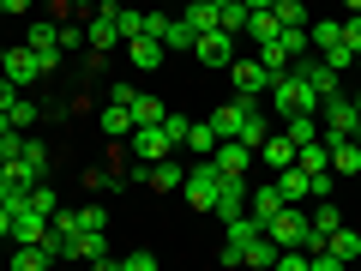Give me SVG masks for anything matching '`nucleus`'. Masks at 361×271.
<instances>
[{
	"instance_id": "nucleus-1",
	"label": "nucleus",
	"mask_w": 361,
	"mask_h": 271,
	"mask_svg": "<svg viewBox=\"0 0 361 271\" xmlns=\"http://www.w3.org/2000/svg\"><path fill=\"white\" fill-rule=\"evenodd\" d=\"M265 97L277 103V121H283V115H319V90H313L301 73L271 78V90H265Z\"/></svg>"
},
{
	"instance_id": "nucleus-2",
	"label": "nucleus",
	"mask_w": 361,
	"mask_h": 271,
	"mask_svg": "<svg viewBox=\"0 0 361 271\" xmlns=\"http://www.w3.org/2000/svg\"><path fill=\"white\" fill-rule=\"evenodd\" d=\"M217 193H223V169L211 163V157H193V163H187V181H180V199L193 211H211Z\"/></svg>"
},
{
	"instance_id": "nucleus-3",
	"label": "nucleus",
	"mask_w": 361,
	"mask_h": 271,
	"mask_svg": "<svg viewBox=\"0 0 361 271\" xmlns=\"http://www.w3.org/2000/svg\"><path fill=\"white\" fill-rule=\"evenodd\" d=\"M115 6H121V0H97V6L85 13V42H90V54H115V42H121Z\"/></svg>"
},
{
	"instance_id": "nucleus-4",
	"label": "nucleus",
	"mask_w": 361,
	"mask_h": 271,
	"mask_svg": "<svg viewBox=\"0 0 361 271\" xmlns=\"http://www.w3.org/2000/svg\"><path fill=\"white\" fill-rule=\"evenodd\" d=\"M355 127H361V115H355V103H349V90L319 97V133H325V139H349Z\"/></svg>"
},
{
	"instance_id": "nucleus-5",
	"label": "nucleus",
	"mask_w": 361,
	"mask_h": 271,
	"mask_svg": "<svg viewBox=\"0 0 361 271\" xmlns=\"http://www.w3.org/2000/svg\"><path fill=\"white\" fill-rule=\"evenodd\" d=\"M25 42L37 49L42 73H54V66L66 61V54H61V25H54V18H37V13H30V30H25Z\"/></svg>"
},
{
	"instance_id": "nucleus-6",
	"label": "nucleus",
	"mask_w": 361,
	"mask_h": 271,
	"mask_svg": "<svg viewBox=\"0 0 361 271\" xmlns=\"http://www.w3.org/2000/svg\"><path fill=\"white\" fill-rule=\"evenodd\" d=\"M307 229H313V217H307L301 205H283L277 217L265 223V235H271L277 247H301V241H307Z\"/></svg>"
},
{
	"instance_id": "nucleus-7",
	"label": "nucleus",
	"mask_w": 361,
	"mask_h": 271,
	"mask_svg": "<svg viewBox=\"0 0 361 271\" xmlns=\"http://www.w3.org/2000/svg\"><path fill=\"white\" fill-rule=\"evenodd\" d=\"M133 157H139V163H163V157H175V139H169L163 121H151V127H133Z\"/></svg>"
},
{
	"instance_id": "nucleus-8",
	"label": "nucleus",
	"mask_w": 361,
	"mask_h": 271,
	"mask_svg": "<svg viewBox=\"0 0 361 271\" xmlns=\"http://www.w3.org/2000/svg\"><path fill=\"white\" fill-rule=\"evenodd\" d=\"M193 61H205V66H229L235 61V30H199L193 37Z\"/></svg>"
},
{
	"instance_id": "nucleus-9",
	"label": "nucleus",
	"mask_w": 361,
	"mask_h": 271,
	"mask_svg": "<svg viewBox=\"0 0 361 271\" xmlns=\"http://www.w3.org/2000/svg\"><path fill=\"white\" fill-rule=\"evenodd\" d=\"M229 85L241 90V97H265V90H271V73H265V61H259V54H253V61H241V54H235V61H229Z\"/></svg>"
},
{
	"instance_id": "nucleus-10",
	"label": "nucleus",
	"mask_w": 361,
	"mask_h": 271,
	"mask_svg": "<svg viewBox=\"0 0 361 271\" xmlns=\"http://www.w3.org/2000/svg\"><path fill=\"white\" fill-rule=\"evenodd\" d=\"M289 73H301V78H307L313 90H319V97H331V90H343V73H337V66H325V61H319V54H313V49L301 54V61L289 66Z\"/></svg>"
},
{
	"instance_id": "nucleus-11",
	"label": "nucleus",
	"mask_w": 361,
	"mask_h": 271,
	"mask_svg": "<svg viewBox=\"0 0 361 271\" xmlns=\"http://www.w3.org/2000/svg\"><path fill=\"white\" fill-rule=\"evenodd\" d=\"M211 163L223 169V175H247V169L259 163V151L247 139H217V151H211Z\"/></svg>"
},
{
	"instance_id": "nucleus-12",
	"label": "nucleus",
	"mask_w": 361,
	"mask_h": 271,
	"mask_svg": "<svg viewBox=\"0 0 361 271\" xmlns=\"http://www.w3.org/2000/svg\"><path fill=\"white\" fill-rule=\"evenodd\" d=\"M0 73H6V78H13V85H37V78H42V61H37V49H30V42H18V49H6V66H0Z\"/></svg>"
},
{
	"instance_id": "nucleus-13",
	"label": "nucleus",
	"mask_w": 361,
	"mask_h": 271,
	"mask_svg": "<svg viewBox=\"0 0 361 271\" xmlns=\"http://www.w3.org/2000/svg\"><path fill=\"white\" fill-rule=\"evenodd\" d=\"M73 259H85V265H103V271H115V253H109V229H78V241H73Z\"/></svg>"
},
{
	"instance_id": "nucleus-14",
	"label": "nucleus",
	"mask_w": 361,
	"mask_h": 271,
	"mask_svg": "<svg viewBox=\"0 0 361 271\" xmlns=\"http://www.w3.org/2000/svg\"><path fill=\"white\" fill-rule=\"evenodd\" d=\"M283 205H289V199L277 193V181H265V187H247V217H253L259 229H265V223L277 217V211H283Z\"/></svg>"
},
{
	"instance_id": "nucleus-15",
	"label": "nucleus",
	"mask_w": 361,
	"mask_h": 271,
	"mask_svg": "<svg viewBox=\"0 0 361 271\" xmlns=\"http://www.w3.org/2000/svg\"><path fill=\"white\" fill-rule=\"evenodd\" d=\"M259 97H241V90H235V103H223V109H211V127H217V139H235V133H241V121H247V109H253Z\"/></svg>"
},
{
	"instance_id": "nucleus-16",
	"label": "nucleus",
	"mask_w": 361,
	"mask_h": 271,
	"mask_svg": "<svg viewBox=\"0 0 361 271\" xmlns=\"http://www.w3.org/2000/svg\"><path fill=\"white\" fill-rule=\"evenodd\" d=\"M42 235H49V211L13 205V229H6V241H42Z\"/></svg>"
},
{
	"instance_id": "nucleus-17",
	"label": "nucleus",
	"mask_w": 361,
	"mask_h": 271,
	"mask_svg": "<svg viewBox=\"0 0 361 271\" xmlns=\"http://www.w3.org/2000/svg\"><path fill=\"white\" fill-rule=\"evenodd\" d=\"M211 211H217L223 223L241 217V211H247V175H223V193H217V205H211Z\"/></svg>"
},
{
	"instance_id": "nucleus-18",
	"label": "nucleus",
	"mask_w": 361,
	"mask_h": 271,
	"mask_svg": "<svg viewBox=\"0 0 361 271\" xmlns=\"http://www.w3.org/2000/svg\"><path fill=\"white\" fill-rule=\"evenodd\" d=\"M271 181H277V193H283L289 205H313V199H307V169H301V163L277 169V175H271Z\"/></svg>"
},
{
	"instance_id": "nucleus-19",
	"label": "nucleus",
	"mask_w": 361,
	"mask_h": 271,
	"mask_svg": "<svg viewBox=\"0 0 361 271\" xmlns=\"http://www.w3.org/2000/svg\"><path fill=\"white\" fill-rule=\"evenodd\" d=\"M331 145V175H361V145H355V133L349 139H325Z\"/></svg>"
},
{
	"instance_id": "nucleus-20",
	"label": "nucleus",
	"mask_w": 361,
	"mask_h": 271,
	"mask_svg": "<svg viewBox=\"0 0 361 271\" xmlns=\"http://www.w3.org/2000/svg\"><path fill=\"white\" fill-rule=\"evenodd\" d=\"M180 18H187L193 30H217L223 25V6H217V0H180Z\"/></svg>"
},
{
	"instance_id": "nucleus-21",
	"label": "nucleus",
	"mask_w": 361,
	"mask_h": 271,
	"mask_svg": "<svg viewBox=\"0 0 361 271\" xmlns=\"http://www.w3.org/2000/svg\"><path fill=\"white\" fill-rule=\"evenodd\" d=\"M54 253L42 241H13V271H49Z\"/></svg>"
},
{
	"instance_id": "nucleus-22",
	"label": "nucleus",
	"mask_w": 361,
	"mask_h": 271,
	"mask_svg": "<svg viewBox=\"0 0 361 271\" xmlns=\"http://www.w3.org/2000/svg\"><path fill=\"white\" fill-rule=\"evenodd\" d=\"M127 49H133V66H139V73H157V66L169 61V49H163L157 37H133Z\"/></svg>"
},
{
	"instance_id": "nucleus-23",
	"label": "nucleus",
	"mask_w": 361,
	"mask_h": 271,
	"mask_svg": "<svg viewBox=\"0 0 361 271\" xmlns=\"http://www.w3.org/2000/svg\"><path fill=\"white\" fill-rule=\"evenodd\" d=\"M133 127H151V121H163L169 115V103H163V97H151V90H133Z\"/></svg>"
},
{
	"instance_id": "nucleus-24",
	"label": "nucleus",
	"mask_w": 361,
	"mask_h": 271,
	"mask_svg": "<svg viewBox=\"0 0 361 271\" xmlns=\"http://www.w3.org/2000/svg\"><path fill=\"white\" fill-rule=\"evenodd\" d=\"M180 151H187V157H211V151H217V127H211V121H193L187 139H180Z\"/></svg>"
},
{
	"instance_id": "nucleus-25",
	"label": "nucleus",
	"mask_w": 361,
	"mask_h": 271,
	"mask_svg": "<svg viewBox=\"0 0 361 271\" xmlns=\"http://www.w3.org/2000/svg\"><path fill=\"white\" fill-rule=\"evenodd\" d=\"M97 127H103L109 139H133V109L127 103H109L103 115H97Z\"/></svg>"
},
{
	"instance_id": "nucleus-26",
	"label": "nucleus",
	"mask_w": 361,
	"mask_h": 271,
	"mask_svg": "<svg viewBox=\"0 0 361 271\" xmlns=\"http://www.w3.org/2000/svg\"><path fill=\"white\" fill-rule=\"evenodd\" d=\"M193 37H199V30L187 25V18H169V30H163V49H169V54H193Z\"/></svg>"
},
{
	"instance_id": "nucleus-27",
	"label": "nucleus",
	"mask_w": 361,
	"mask_h": 271,
	"mask_svg": "<svg viewBox=\"0 0 361 271\" xmlns=\"http://www.w3.org/2000/svg\"><path fill=\"white\" fill-rule=\"evenodd\" d=\"M18 157L30 163V175H37V181H49V163H54V157H49V145H42V139H30V133H25V145H18Z\"/></svg>"
},
{
	"instance_id": "nucleus-28",
	"label": "nucleus",
	"mask_w": 361,
	"mask_h": 271,
	"mask_svg": "<svg viewBox=\"0 0 361 271\" xmlns=\"http://www.w3.org/2000/svg\"><path fill=\"white\" fill-rule=\"evenodd\" d=\"M277 30H283V25H277V13L265 6V13H247V30H241V37H253V42H277Z\"/></svg>"
},
{
	"instance_id": "nucleus-29",
	"label": "nucleus",
	"mask_w": 361,
	"mask_h": 271,
	"mask_svg": "<svg viewBox=\"0 0 361 271\" xmlns=\"http://www.w3.org/2000/svg\"><path fill=\"white\" fill-rule=\"evenodd\" d=\"M325 247L337 253V265H349V259H361V235H355V229H331V235H325Z\"/></svg>"
},
{
	"instance_id": "nucleus-30",
	"label": "nucleus",
	"mask_w": 361,
	"mask_h": 271,
	"mask_svg": "<svg viewBox=\"0 0 361 271\" xmlns=\"http://www.w3.org/2000/svg\"><path fill=\"white\" fill-rule=\"evenodd\" d=\"M307 217H313V229H319V235H331V229H343V211H337L331 199H313V211H307Z\"/></svg>"
},
{
	"instance_id": "nucleus-31",
	"label": "nucleus",
	"mask_w": 361,
	"mask_h": 271,
	"mask_svg": "<svg viewBox=\"0 0 361 271\" xmlns=\"http://www.w3.org/2000/svg\"><path fill=\"white\" fill-rule=\"evenodd\" d=\"M307 42H313V49H331V42H343V18H319V25H307Z\"/></svg>"
},
{
	"instance_id": "nucleus-32",
	"label": "nucleus",
	"mask_w": 361,
	"mask_h": 271,
	"mask_svg": "<svg viewBox=\"0 0 361 271\" xmlns=\"http://www.w3.org/2000/svg\"><path fill=\"white\" fill-rule=\"evenodd\" d=\"M283 133L295 145H307V139H319V115H283Z\"/></svg>"
},
{
	"instance_id": "nucleus-33",
	"label": "nucleus",
	"mask_w": 361,
	"mask_h": 271,
	"mask_svg": "<svg viewBox=\"0 0 361 271\" xmlns=\"http://www.w3.org/2000/svg\"><path fill=\"white\" fill-rule=\"evenodd\" d=\"M259 61H265V73H271V78H283L289 66H295V61L283 54V42H259Z\"/></svg>"
},
{
	"instance_id": "nucleus-34",
	"label": "nucleus",
	"mask_w": 361,
	"mask_h": 271,
	"mask_svg": "<svg viewBox=\"0 0 361 271\" xmlns=\"http://www.w3.org/2000/svg\"><path fill=\"white\" fill-rule=\"evenodd\" d=\"M115 18H121V42H133V37H145V13H133L127 0L115 6Z\"/></svg>"
},
{
	"instance_id": "nucleus-35",
	"label": "nucleus",
	"mask_w": 361,
	"mask_h": 271,
	"mask_svg": "<svg viewBox=\"0 0 361 271\" xmlns=\"http://www.w3.org/2000/svg\"><path fill=\"white\" fill-rule=\"evenodd\" d=\"M241 265H277V241H271V235H259L253 247H247V259Z\"/></svg>"
},
{
	"instance_id": "nucleus-36",
	"label": "nucleus",
	"mask_w": 361,
	"mask_h": 271,
	"mask_svg": "<svg viewBox=\"0 0 361 271\" xmlns=\"http://www.w3.org/2000/svg\"><path fill=\"white\" fill-rule=\"evenodd\" d=\"M319 54L325 66H337V73H343V66H355V54H349V42H331V49H313Z\"/></svg>"
},
{
	"instance_id": "nucleus-37",
	"label": "nucleus",
	"mask_w": 361,
	"mask_h": 271,
	"mask_svg": "<svg viewBox=\"0 0 361 271\" xmlns=\"http://www.w3.org/2000/svg\"><path fill=\"white\" fill-rule=\"evenodd\" d=\"M6 121H13L18 133H30V121H37V103H30V97H18V103L6 109Z\"/></svg>"
},
{
	"instance_id": "nucleus-38",
	"label": "nucleus",
	"mask_w": 361,
	"mask_h": 271,
	"mask_svg": "<svg viewBox=\"0 0 361 271\" xmlns=\"http://www.w3.org/2000/svg\"><path fill=\"white\" fill-rule=\"evenodd\" d=\"M271 13H277V25H307V6L301 0H277Z\"/></svg>"
},
{
	"instance_id": "nucleus-39",
	"label": "nucleus",
	"mask_w": 361,
	"mask_h": 271,
	"mask_svg": "<svg viewBox=\"0 0 361 271\" xmlns=\"http://www.w3.org/2000/svg\"><path fill=\"white\" fill-rule=\"evenodd\" d=\"M30 205L54 217V211H61V199H54V187H49V181H37V187H30Z\"/></svg>"
},
{
	"instance_id": "nucleus-40",
	"label": "nucleus",
	"mask_w": 361,
	"mask_h": 271,
	"mask_svg": "<svg viewBox=\"0 0 361 271\" xmlns=\"http://www.w3.org/2000/svg\"><path fill=\"white\" fill-rule=\"evenodd\" d=\"M115 271H157V253H121Z\"/></svg>"
},
{
	"instance_id": "nucleus-41",
	"label": "nucleus",
	"mask_w": 361,
	"mask_h": 271,
	"mask_svg": "<svg viewBox=\"0 0 361 271\" xmlns=\"http://www.w3.org/2000/svg\"><path fill=\"white\" fill-rule=\"evenodd\" d=\"M78 229H109V211L103 205H78Z\"/></svg>"
},
{
	"instance_id": "nucleus-42",
	"label": "nucleus",
	"mask_w": 361,
	"mask_h": 271,
	"mask_svg": "<svg viewBox=\"0 0 361 271\" xmlns=\"http://www.w3.org/2000/svg\"><path fill=\"white\" fill-rule=\"evenodd\" d=\"M343 42H349V54L361 61V13H349V18H343Z\"/></svg>"
},
{
	"instance_id": "nucleus-43",
	"label": "nucleus",
	"mask_w": 361,
	"mask_h": 271,
	"mask_svg": "<svg viewBox=\"0 0 361 271\" xmlns=\"http://www.w3.org/2000/svg\"><path fill=\"white\" fill-rule=\"evenodd\" d=\"M163 127H169V139H175V151H180V139H187V127H193V121H187V115H175V109H169V115H163Z\"/></svg>"
},
{
	"instance_id": "nucleus-44",
	"label": "nucleus",
	"mask_w": 361,
	"mask_h": 271,
	"mask_svg": "<svg viewBox=\"0 0 361 271\" xmlns=\"http://www.w3.org/2000/svg\"><path fill=\"white\" fill-rule=\"evenodd\" d=\"M18 97H25V85H13V78L0 73V115H6V109H13V103H18Z\"/></svg>"
},
{
	"instance_id": "nucleus-45",
	"label": "nucleus",
	"mask_w": 361,
	"mask_h": 271,
	"mask_svg": "<svg viewBox=\"0 0 361 271\" xmlns=\"http://www.w3.org/2000/svg\"><path fill=\"white\" fill-rule=\"evenodd\" d=\"M163 30H169V13H145V37L163 42Z\"/></svg>"
},
{
	"instance_id": "nucleus-46",
	"label": "nucleus",
	"mask_w": 361,
	"mask_h": 271,
	"mask_svg": "<svg viewBox=\"0 0 361 271\" xmlns=\"http://www.w3.org/2000/svg\"><path fill=\"white\" fill-rule=\"evenodd\" d=\"M30 6H37V0H6V13H30Z\"/></svg>"
},
{
	"instance_id": "nucleus-47",
	"label": "nucleus",
	"mask_w": 361,
	"mask_h": 271,
	"mask_svg": "<svg viewBox=\"0 0 361 271\" xmlns=\"http://www.w3.org/2000/svg\"><path fill=\"white\" fill-rule=\"evenodd\" d=\"M6 229H13V205H0V235H6Z\"/></svg>"
},
{
	"instance_id": "nucleus-48",
	"label": "nucleus",
	"mask_w": 361,
	"mask_h": 271,
	"mask_svg": "<svg viewBox=\"0 0 361 271\" xmlns=\"http://www.w3.org/2000/svg\"><path fill=\"white\" fill-rule=\"evenodd\" d=\"M6 133H18V127H13V121H6V115H0V139H6Z\"/></svg>"
},
{
	"instance_id": "nucleus-49",
	"label": "nucleus",
	"mask_w": 361,
	"mask_h": 271,
	"mask_svg": "<svg viewBox=\"0 0 361 271\" xmlns=\"http://www.w3.org/2000/svg\"><path fill=\"white\" fill-rule=\"evenodd\" d=\"M349 103H355V115H361V85H355V90H349Z\"/></svg>"
},
{
	"instance_id": "nucleus-50",
	"label": "nucleus",
	"mask_w": 361,
	"mask_h": 271,
	"mask_svg": "<svg viewBox=\"0 0 361 271\" xmlns=\"http://www.w3.org/2000/svg\"><path fill=\"white\" fill-rule=\"evenodd\" d=\"M0 205H6V175H0Z\"/></svg>"
},
{
	"instance_id": "nucleus-51",
	"label": "nucleus",
	"mask_w": 361,
	"mask_h": 271,
	"mask_svg": "<svg viewBox=\"0 0 361 271\" xmlns=\"http://www.w3.org/2000/svg\"><path fill=\"white\" fill-rule=\"evenodd\" d=\"M343 6H349V13H361V0H343Z\"/></svg>"
},
{
	"instance_id": "nucleus-52",
	"label": "nucleus",
	"mask_w": 361,
	"mask_h": 271,
	"mask_svg": "<svg viewBox=\"0 0 361 271\" xmlns=\"http://www.w3.org/2000/svg\"><path fill=\"white\" fill-rule=\"evenodd\" d=\"M0 13H6V0H0Z\"/></svg>"
},
{
	"instance_id": "nucleus-53",
	"label": "nucleus",
	"mask_w": 361,
	"mask_h": 271,
	"mask_svg": "<svg viewBox=\"0 0 361 271\" xmlns=\"http://www.w3.org/2000/svg\"><path fill=\"white\" fill-rule=\"evenodd\" d=\"M217 6H229V0H217Z\"/></svg>"
},
{
	"instance_id": "nucleus-54",
	"label": "nucleus",
	"mask_w": 361,
	"mask_h": 271,
	"mask_svg": "<svg viewBox=\"0 0 361 271\" xmlns=\"http://www.w3.org/2000/svg\"><path fill=\"white\" fill-rule=\"evenodd\" d=\"M157 6H169V0H157Z\"/></svg>"
}]
</instances>
